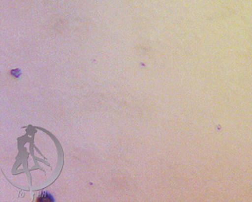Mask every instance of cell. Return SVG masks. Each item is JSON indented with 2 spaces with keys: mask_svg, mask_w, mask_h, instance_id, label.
<instances>
[{
  "mask_svg": "<svg viewBox=\"0 0 252 202\" xmlns=\"http://www.w3.org/2000/svg\"><path fill=\"white\" fill-rule=\"evenodd\" d=\"M38 202H54V199L52 197L51 194H48L47 192H43L42 194H40V195L38 198Z\"/></svg>",
  "mask_w": 252,
  "mask_h": 202,
  "instance_id": "obj_1",
  "label": "cell"
}]
</instances>
